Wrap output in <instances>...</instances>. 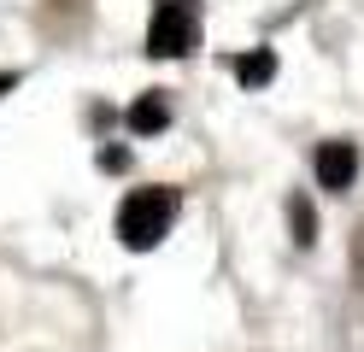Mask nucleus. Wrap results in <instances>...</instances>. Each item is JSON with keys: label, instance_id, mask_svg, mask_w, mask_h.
<instances>
[{"label": "nucleus", "instance_id": "f257e3e1", "mask_svg": "<svg viewBox=\"0 0 364 352\" xmlns=\"http://www.w3.org/2000/svg\"><path fill=\"white\" fill-rule=\"evenodd\" d=\"M171 223H176V188H135V194H124V206H118V241L129 252L159 247Z\"/></svg>", "mask_w": 364, "mask_h": 352}, {"label": "nucleus", "instance_id": "f03ea898", "mask_svg": "<svg viewBox=\"0 0 364 352\" xmlns=\"http://www.w3.org/2000/svg\"><path fill=\"white\" fill-rule=\"evenodd\" d=\"M194 47H200L194 6H182V0H165V6L153 12V23H147V53H159V59H188Z\"/></svg>", "mask_w": 364, "mask_h": 352}, {"label": "nucleus", "instance_id": "7ed1b4c3", "mask_svg": "<svg viewBox=\"0 0 364 352\" xmlns=\"http://www.w3.org/2000/svg\"><path fill=\"white\" fill-rule=\"evenodd\" d=\"M311 171H317V188H353V176H358V147L353 141H323L317 147V159H311Z\"/></svg>", "mask_w": 364, "mask_h": 352}, {"label": "nucleus", "instance_id": "20e7f679", "mask_svg": "<svg viewBox=\"0 0 364 352\" xmlns=\"http://www.w3.org/2000/svg\"><path fill=\"white\" fill-rule=\"evenodd\" d=\"M124 124L135 129V135H153V129H165L171 124V106H165V94H141V100L129 106V117Z\"/></svg>", "mask_w": 364, "mask_h": 352}, {"label": "nucleus", "instance_id": "39448f33", "mask_svg": "<svg viewBox=\"0 0 364 352\" xmlns=\"http://www.w3.org/2000/svg\"><path fill=\"white\" fill-rule=\"evenodd\" d=\"M270 77H277V53H270V47H253V53L235 59V82L241 88H264Z\"/></svg>", "mask_w": 364, "mask_h": 352}, {"label": "nucleus", "instance_id": "423d86ee", "mask_svg": "<svg viewBox=\"0 0 364 352\" xmlns=\"http://www.w3.org/2000/svg\"><path fill=\"white\" fill-rule=\"evenodd\" d=\"M288 223H294V247H311L317 241V211L306 206V194L288 200Z\"/></svg>", "mask_w": 364, "mask_h": 352}, {"label": "nucleus", "instance_id": "0eeeda50", "mask_svg": "<svg viewBox=\"0 0 364 352\" xmlns=\"http://www.w3.org/2000/svg\"><path fill=\"white\" fill-rule=\"evenodd\" d=\"M100 164H106V171H124L129 153H124V147H106V153H100Z\"/></svg>", "mask_w": 364, "mask_h": 352}, {"label": "nucleus", "instance_id": "6e6552de", "mask_svg": "<svg viewBox=\"0 0 364 352\" xmlns=\"http://www.w3.org/2000/svg\"><path fill=\"white\" fill-rule=\"evenodd\" d=\"M12 82H18V77H12V70H0V94H12Z\"/></svg>", "mask_w": 364, "mask_h": 352}]
</instances>
